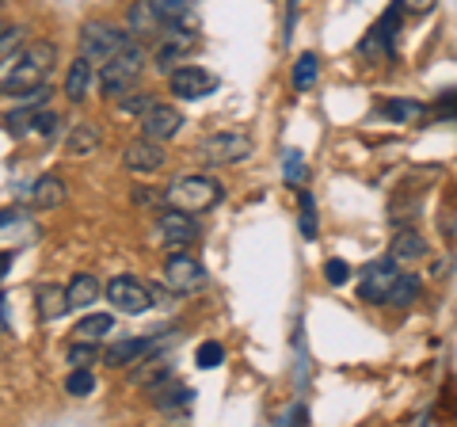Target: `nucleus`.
Here are the masks:
<instances>
[{"mask_svg":"<svg viewBox=\"0 0 457 427\" xmlns=\"http://www.w3.org/2000/svg\"><path fill=\"white\" fill-rule=\"evenodd\" d=\"M126 20H130V35H153L156 27H161V12H156L149 0L145 4H130V12H126Z\"/></svg>","mask_w":457,"mask_h":427,"instance_id":"obj_23","label":"nucleus"},{"mask_svg":"<svg viewBox=\"0 0 457 427\" xmlns=\"http://www.w3.org/2000/svg\"><path fill=\"white\" fill-rule=\"evenodd\" d=\"M198 156L206 164H240L252 156V138L245 130H218L198 146Z\"/></svg>","mask_w":457,"mask_h":427,"instance_id":"obj_7","label":"nucleus"},{"mask_svg":"<svg viewBox=\"0 0 457 427\" xmlns=\"http://www.w3.org/2000/svg\"><path fill=\"white\" fill-rule=\"evenodd\" d=\"M317 77H320V58L317 54H302V58L294 62V88L309 92L312 84H317Z\"/></svg>","mask_w":457,"mask_h":427,"instance_id":"obj_27","label":"nucleus"},{"mask_svg":"<svg viewBox=\"0 0 457 427\" xmlns=\"http://www.w3.org/2000/svg\"><path fill=\"white\" fill-rule=\"evenodd\" d=\"M191 46H195V27H183L179 20H171L168 38L161 42V46H156V69H161V73L176 69V62H179Z\"/></svg>","mask_w":457,"mask_h":427,"instance_id":"obj_15","label":"nucleus"},{"mask_svg":"<svg viewBox=\"0 0 457 427\" xmlns=\"http://www.w3.org/2000/svg\"><path fill=\"white\" fill-rule=\"evenodd\" d=\"M0 12H4V0H0Z\"/></svg>","mask_w":457,"mask_h":427,"instance_id":"obj_43","label":"nucleus"},{"mask_svg":"<svg viewBox=\"0 0 457 427\" xmlns=\"http://www.w3.org/2000/svg\"><path fill=\"white\" fill-rule=\"evenodd\" d=\"M65 393L69 397H88V393H96V374L88 366H73V374L65 378Z\"/></svg>","mask_w":457,"mask_h":427,"instance_id":"obj_28","label":"nucleus"},{"mask_svg":"<svg viewBox=\"0 0 457 427\" xmlns=\"http://www.w3.org/2000/svg\"><path fill=\"white\" fill-rule=\"evenodd\" d=\"M438 111H442V115H453V119H457V92H450L446 99H442Z\"/></svg>","mask_w":457,"mask_h":427,"instance_id":"obj_40","label":"nucleus"},{"mask_svg":"<svg viewBox=\"0 0 457 427\" xmlns=\"http://www.w3.org/2000/svg\"><path fill=\"white\" fill-rule=\"evenodd\" d=\"M221 183L206 176V172H191V176H179L171 180V188L164 191V203L176 206V210H187V214H203L210 206L221 203Z\"/></svg>","mask_w":457,"mask_h":427,"instance_id":"obj_3","label":"nucleus"},{"mask_svg":"<svg viewBox=\"0 0 457 427\" xmlns=\"http://www.w3.org/2000/svg\"><path fill=\"white\" fill-rule=\"evenodd\" d=\"M149 4L156 8V12H161V20H183V16H187V12L195 8V0H149Z\"/></svg>","mask_w":457,"mask_h":427,"instance_id":"obj_30","label":"nucleus"},{"mask_svg":"<svg viewBox=\"0 0 457 427\" xmlns=\"http://www.w3.org/2000/svg\"><path fill=\"white\" fill-rule=\"evenodd\" d=\"M393 260L400 264V267H411V264H420L423 255H427V240L416 233V230H400L396 233V240H393Z\"/></svg>","mask_w":457,"mask_h":427,"instance_id":"obj_17","label":"nucleus"},{"mask_svg":"<svg viewBox=\"0 0 457 427\" xmlns=\"http://www.w3.org/2000/svg\"><path fill=\"white\" fill-rule=\"evenodd\" d=\"M324 279L332 282V287H343V282L351 279V267H347V260H339V255H336V260H328V264H324Z\"/></svg>","mask_w":457,"mask_h":427,"instance_id":"obj_35","label":"nucleus"},{"mask_svg":"<svg viewBox=\"0 0 457 427\" xmlns=\"http://www.w3.org/2000/svg\"><path fill=\"white\" fill-rule=\"evenodd\" d=\"M20 38H23V27H12V23H0V54H8V50H16V46H20Z\"/></svg>","mask_w":457,"mask_h":427,"instance_id":"obj_37","label":"nucleus"},{"mask_svg":"<svg viewBox=\"0 0 457 427\" xmlns=\"http://www.w3.org/2000/svg\"><path fill=\"white\" fill-rule=\"evenodd\" d=\"M400 16H404V8H400V0H396V4L385 12L374 27H370V35L362 38V46H359L362 58H370V62L393 58L396 54V35H400Z\"/></svg>","mask_w":457,"mask_h":427,"instance_id":"obj_8","label":"nucleus"},{"mask_svg":"<svg viewBox=\"0 0 457 427\" xmlns=\"http://www.w3.org/2000/svg\"><path fill=\"white\" fill-rule=\"evenodd\" d=\"M141 69H145V50H141V42H130L119 58H111L104 65V73H99V92L104 99H122L137 92V77Z\"/></svg>","mask_w":457,"mask_h":427,"instance_id":"obj_4","label":"nucleus"},{"mask_svg":"<svg viewBox=\"0 0 457 427\" xmlns=\"http://www.w3.org/2000/svg\"><path fill=\"white\" fill-rule=\"evenodd\" d=\"M161 279H164V287H168L171 294H195V290L206 282V267L198 264L195 255L171 252L168 260H164V272H161Z\"/></svg>","mask_w":457,"mask_h":427,"instance_id":"obj_10","label":"nucleus"},{"mask_svg":"<svg viewBox=\"0 0 457 427\" xmlns=\"http://www.w3.org/2000/svg\"><path fill=\"white\" fill-rule=\"evenodd\" d=\"M168 161V149H164V141H156V138H134L130 146L122 149V164L130 168V172H156V168H164Z\"/></svg>","mask_w":457,"mask_h":427,"instance_id":"obj_13","label":"nucleus"},{"mask_svg":"<svg viewBox=\"0 0 457 427\" xmlns=\"http://www.w3.org/2000/svg\"><path fill=\"white\" fill-rule=\"evenodd\" d=\"M290 420H294V423H309V412H305L302 405H294V408H286L275 423H290Z\"/></svg>","mask_w":457,"mask_h":427,"instance_id":"obj_39","label":"nucleus"},{"mask_svg":"<svg viewBox=\"0 0 457 427\" xmlns=\"http://www.w3.org/2000/svg\"><path fill=\"white\" fill-rule=\"evenodd\" d=\"M179 126H183V115H179L176 107H168V104H153L145 115H141V134H145V138H156V141L176 138V134H179Z\"/></svg>","mask_w":457,"mask_h":427,"instance_id":"obj_16","label":"nucleus"},{"mask_svg":"<svg viewBox=\"0 0 457 427\" xmlns=\"http://www.w3.org/2000/svg\"><path fill=\"white\" fill-rule=\"evenodd\" d=\"M282 180L294 183V188L305 180V156H302V149H286L282 153Z\"/></svg>","mask_w":457,"mask_h":427,"instance_id":"obj_29","label":"nucleus"},{"mask_svg":"<svg viewBox=\"0 0 457 427\" xmlns=\"http://www.w3.org/2000/svg\"><path fill=\"white\" fill-rule=\"evenodd\" d=\"M65 294H69V309H88L96 297H99V279L88 275V272H80V275L69 279Z\"/></svg>","mask_w":457,"mask_h":427,"instance_id":"obj_20","label":"nucleus"},{"mask_svg":"<svg viewBox=\"0 0 457 427\" xmlns=\"http://www.w3.org/2000/svg\"><path fill=\"white\" fill-rule=\"evenodd\" d=\"M38 240V222L23 210H0V245L4 248H23Z\"/></svg>","mask_w":457,"mask_h":427,"instance_id":"obj_14","label":"nucleus"},{"mask_svg":"<svg viewBox=\"0 0 457 427\" xmlns=\"http://www.w3.org/2000/svg\"><path fill=\"white\" fill-rule=\"evenodd\" d=\"M8 329V321H4V297H0V332Z\"/></svg>","mask_w":457,"mask_h":427,"instance_id":"obj_42","label":"nucleus"},{"mask_svg":"<svg viewBox=\"0 0 457 427\" xmlns=\"http://www.w3.org/2000/svg\"><path fill=\"white\" fill-rule=\"evenodd\" d=\"M134 42L130 31H122V27H111V23H99V20H88L80 27V58H88L92 65H107L111 58H119V54Z\"/></svg>","mask_w":457,"mask_h":427,"instance_id":"obj_5","label":"nucleus"},{"mask_svg":"<svg viewBox=\"0 0 457 427\" xmlns=\"http://www.w3.org/2000/svg\"><path fill=\"white\" fill-rule=\"evenodd\" d=\"M8 267H12V255H8V252H0V279L8 275Z\"/></svg>","mask_w":457,"mask_h":427,"instance_id":"obj_41","label":"nucleus"},{"mask_svg":"<svg viewBox=\"0 0 457 427\" xmlns=\"http://www.w3.org/2000/svg\"><path fill=\"white\" fill-rule=\"evenodd\" d=\"M65 203V183L57 176H38L31 188V206L35 210H57Z\"/></svg>","mask_w":457,"mask_h":427,"instance_id":"obj_18","label":"nucleus"},{"mask_svg":"<svg viewBox=\"0 0 457 427\" xmlns=\"http://www.w3.org/2000/svg\"><path fill=\"white\" fill-rule=\"evenodd\" d=\"M221 359H225V347L218 344V339H210V344L198 347L195 366H198V370H213V366H221Z\"/></svg>","mask_w":457,"mask_h":427,"instance_id":"obj_31","label":"nucleus"},{"mask_svg":"<svg viewBox=\"0 0 457 427\" xmlns=\"http://www.w3.org/2000/svg\"><path fill=\"white\" fill-rule=\"evenodd\" d=\"M57 62V46L54 42H31V46L16 50V62H12V73L4 80V96H27L35 92L38 84H46L50 69Z\"/></svg>","mask_w":457,"mask_h":427,"instance_id":"obj_2","label":"nucleus"},{"mask_svg":"<svg viewBox=\"0 0 457 427\" xmlns=\"http://www.w3.org/2000/svg\"><path fill=\"white\" fill-rule=\"evenodd\" d=\"M381 115L393 122H420L427 115V107L420 99H389V104H381Z\"/></svg>","mask_w":457,"mask_h":427,"instance_id":"obj_24","label":"nucleus"},{"mask_svg":"<svg viewBox=\"0 0 457 427\" xmlns=\"http://www.w3.org/2000/svg\"><path fill=\"white\" fill-rule=\"evenodd\" d=\"M107 332H114V317H111V313H92V317L77 321V339H92V344H99Z\"/></svg>","mask_w":457,"mask_h":427,"instance_id":"obj_26","label":"nucleus"},{"mask_svg":"<svg viewBox=\"0 0 457 427\" xmlns=\"http://www.w3.org/2000/svg\"><path fill=\"white\" fill-rule=\"evenodd\" d=\"M168 88L179 99H203V96H210L213 88H218V77L203 65H176L171 77H168Z\"/></svg>","mask_w":457,"mask_h":427,"instance_id":"obj_12","label":"nucleus"},{"mask_svg":"<svg viewBox=\"0 0 457 427\" xmlns=\"http://www.w3.org/2000/svg\"><path fill=\"white\" fill-rule=\"evenodd\" d=\"M438 0H400V8L411 12V16H427V12H435Z\"/></svg>","mask_w":457,"mask_h":427,"instance_id":"obj_38","label":"nucleus"},{"mask_svg":"<svg viewBox=\"0 0 457 427\" xmlns=\"http://www.w3.org/2000/svg\"><path fill=\"white\" fill-rule=\"evenodd\" d=\"M359 297L370 306H411L420 297V279L411 272H400V264L378 260L359 275Z\"/></svg>","mask_w":457,"mask_h":427,"instance_id":"obj_1","label":"nucleus"},{"mask_svg":"<svg viewBox=\"0 0 457 427\" xmlns=\"http://www.w3.org/2000/svg\"><path fill=\"white\" fill-rule=\"evenodd\" d=\"M88 84H92V62L77 58L73 65H69V73H65V96L73 99V104H80V99L88 96Z\"/></svg>","mask_w":457,"mask_h":427,"instance_id":"obj_21","label":"nucleus"},{"mask_svg":"<svg viewBox=\"0 0 457 427\" xmlns=\"http://www.w3.org/2000/svg\"><path fill=\"white\" fill-rule=\"evenodd\" d=\"M302 237L317 240V203H312L309 191H302Z\"/></svg>","mask_w":457,"mask_h":427,"instance_id":"obj_32","label":"nucleus"},{"mask_svg":"<svg viewBox=\"0 0 457 427\" xmlns=\"http://www.w3.org/2000/svg\"><path fill=\"white\" fill-rule=\"evenodd\" d=\"M65 149L73 153V156H88V153H96V149H99V126H92V122H80L77 130L69 134Z\"/></svg>","mask_w":457,"mask_h":427,"instance_id":"obj_25","label":"nucleus"},{"mask_svg":"<svg viewBox=\"0 0 457 427\" xmlns=\"http://www.w3.org/2000/svg\"><path fill=\"white\" fill-rule=\"evenodd\" d=\"M35 302H38V317L42 321H57V317H65L69 313V294H65V287H54V282L38 287Z\"/></svg>","mask_w":457,"mask_h":427,"instance_id":"obj_19","label":"nucleus"},{"mask_svg":"<svg viewBox=\"0 0 457 427\" xmlns=\"http://www.w3.org/2000/svg\"><path fill=\"white\" fill-rule=\"evenodd\" d=\"M31 130H35V134H42V138H54V134H57V115H54V111H38V107H35V122H31Z\"/></svg>","mask_w":457,"mask_h":427,"instance_id":"obj_36","label":"nucleus"},{"mask_svg":"<svg viewBox=\"0 0 457 427\" xmlns=\"http://www.w3.org/2000/svg\"><path fill=\"white\" fill-rule=\"evenodd\" d=\"M107 302L119 313H145L156 297L149 282H141L137 275H114L107 282Z\"/></svg>","mask_w":457,"mask_h":427,"instance_id":"obj_9","label":"nucleus"},{"mask_svg":"<svg viewBox=\"0 0 457 427\" xmlns=\"http://www.w3.org/2000/svg\"><path fill=\"white\" fill-rule=\"evenodd\" d=\"M191 401H195V393L187 386H171L168 389V381H164V386L153 389V405L161 408V412H179V408H187Z\"/></svg>","mask_w":457,"mask_h":427,"instance_id":"obj_22","label":"nucleus"},{"mask_svg":"<svg viewBox=\"0 0 457 427\" xmlns=\"http://www.w3.org/2000/svg\"><path fill=\"white\" fill-rule=\"evenodd\" d=\"M119 107L126 111V115H137V119H141V115H145V111L153 107V99H149V96H141V92H130V96H122V99H119Z\"/></svg>","mask_w":457,"mask_h":427,"instance_id":"obj_34","label":"nucleus"},{"mask_svg":"<svg viewBox=\"0 0 457 427\" xmlns=\"http://www.w3.org/2000/svg\"><path fill=\"white\" fill-rule=\"evenodd\" d=\"M195 237H198V225H195V214H187V210L171 206L153 222V245H161L168 252H183Z\"/></svg>","mask_w":457,"mask_h":427,"instance_id":"obj_6","label":"nucleus"},{"mask_svg":"<svg viewBox=\"0 0 457 427\" xmlns=\"http://www.w3.org/2000/svg\"><path fill=\"white\" fill-rule=\"evenodd\" d=\"M96 359H99V347L92 344V339H80V344L69 347V363H73V366H88Z\"/></svg>","mask_w":457,"mask_h":427,"instance_id":"obj_33","label":"nucleus"},{"mask_svg":"<svg viewBox=\"0 0 457 427\" xmlns=\"http://www.w3.org/2000/svg\"><path fill=\"white\" fill-rule=\"evenodd\" d=\"M168 347V336H130V339H114V344L104 351V363L107 366H130V363H141L145 355H156Z\"/></svg>","mask_w":457,"mask_h":427,"instance_id":"obj_11","label":"nucleus"}]
</instances>
